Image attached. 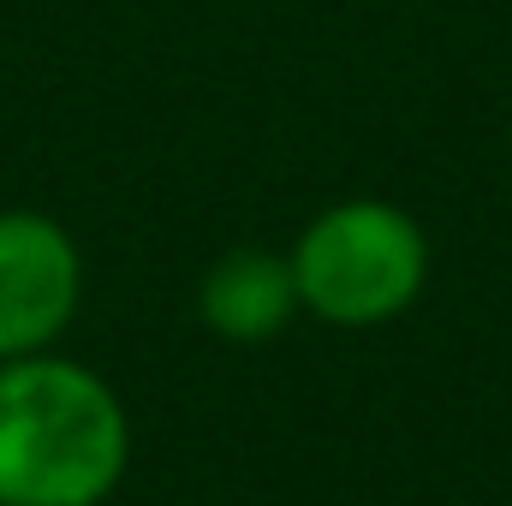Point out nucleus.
Masks as SVG:
<instances>
[{
  "instance_id": "1",
  "label": "nucleus",
  "mask_w": 512,
  "mask_h": 506,
  "mask_svg": "<svg viewBox=\"0 0 512 506\" xmlns=\"http://www.w3.org/2000/svg\"><path fill=\"white\" fill-rule=\"evenodd\" d=\"M131 459L126 405L72 358L0 364V506H102Z\"/></svg>"
},
{
  "instance_id": "2",
  "label": "nucleus",
  "mask_w": 512,
  "mask_h": 506,
  "mask_svg": "<svg viewBox=\"0 0 512 506\" xmlns=\"http://www.w3.org/2000/svg\"><path fill=\"white\" fill-rule=\"evenodd\" d=\"M286 262L298 280V310L328 328H382L417 304L429 280V239L399 203L346 197L298 233Z\"/></svg>"
},
{
  "instance_id": "3",
  "label": "nucleus",
  "mask_w": 512,
  "mask_h": 506,
  "mask_svg": "<svg viewBox=\"0 0 512 506\" xmlns=\"http://www.w3.org/2000/svg\"><path fill=\"white\" fill-rule=\"evenodd\" d=\"M84 298L72 233L36 209H0V364L48 352Z\"/></svg>"
},
{
  "instance_id": "4",
  "label": "nucleus",
  "mask_w": 512,
  "mask_h": 506,
  "mask_svg": "<svg viewBox=\"0 0 512 506\" xmlns=\"http://www.w3.org/2000/svg\"><path fill=\"white\" fill-rule=\"evenodd\" d=\"M197 316L227 346H268L298 316L292 262L262 251V245H239V251L215 256L203 286H197Z\"/></svg>"
}]
</instances>
